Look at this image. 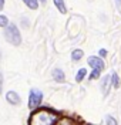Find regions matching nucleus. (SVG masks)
Segmentation results:
<instances>
[{
    "mask_svg": "<svg viewBox=\"0 0 121 125\" xmlns=\"http://www.w3.org/2000/svg\"><path fill=\"white\" fill-rule=\"evenodd\" d=\"M57 119H58V115L54 114L53 111H50V109H40V111L33 112V115L30 117L29 122L32 125H50V124H54Z\"/></svg>",
    "mask_w": 121,
    "mask_h": 125,
    "instance_id": "f257e3e1",
    "label": "nucleus"
},
{
    "mask_svg": "<svg viewBox=\"0 0 121 125\" xmlns=\"http://www.w3.org/2000/svg\"><path fill=\"white\" fill-rule=\"evenodd\" d=\"M4 39L7 40L10 44H14V46H19V44L22 43V36H20L19 29H17L14 24H7V26H6Z\"/></svg>",
    "mask_w": 121,
    "mask_h": 125,
    "instance_id": "f03ea898",
    "label": "nucleus"
},
{
    "mask_svg": "<svg viewBox=\"0 0 121 125\" xmlns=\"http://www.w3.org/2000/svg\"><path fill=\"white\" fill-rule=\"evenodd\" d=\"M41 100H43V94L40 90H32L30 91V98H29V107L30 109H36L40 105Z\"/></svg>",
    "mask_w": 121,
    "mask_h": 125,
    "instance_id": "7ed1b4c3",
    "label": "nucleus"
},
{
    "mask_svg": "<svg viewBox=\"0 0 121 125\" xmlns=\"http://www.w3.org/2000/svg\"><path fill=\"white\" fill-rule=\"evenodd\" d=\"M88 64L93 68H96V70H100V71L104 70V61H103L101 58H98V57H90Z\"/></svg>",
    "mask_w": 121,
    "mask_h": 125,
    "instance_id": "20e7f679",
    "label": "nucleus"
},
{
    "mask_svg": "<svg viewBox=\"0 0 121 125\" xmlns=\"http://www.w3.org/2000/svg\"><path fill=\"white\" fill-rule=\"evenodd\" d=\"M6 98H7V101L10 102V104H13V105H17V104L20 102V97H19V94L14 93V91H10V93H7Z\"/></svg>",
    "mask_w": 121,
    "mask_h": 125,
    "instance_id": "39448f33",
    "label": "nucleus"
},
{
    "mask_svg": "<svg viewBox=\"0 0 121 125\" xmlns=\"http://www.w3.org/2000/svg\"><path fill=\"white\" fill-rule=\"evenodd\" d=\"M53 78L56 80V81H64V73L61 70H58V68H56V70H53Z\"/></svg>",
    "mask_w": 121,
    "mask_h": 125,
    "instance_id": "423d86ee",
    "label": "nucleus"
},
{
    "mask_svg": "<svg viewBox=\"0 0 121 125\" xmlns=\"http://www.w3.org/2000/svg\"><path fill=\"white\" fill-rule=\"evenodd\" d=\"M110 81H111V84H113L115 88H118V87H120V78H118V74H117V73H113V74H111Z\"/></svg>",
    "mask_w": 121,
    "mask_h": 125,
    "instance_id": "0eeeda50",
    "label": "nucleus"
},
{
    "mask_svg": "<svg viewBox=\"0 0 121 125\" xmlns=\"http://www.w3.org/2000/svg\"><path fill=\"white\" fill-rule=\"evenodd\" d=\"M54 4L56 7L61 11V13H66V4H64V0H54Z\"/></svg>",
    "mask_w": 121,
    "mask_h": 125,
    "instance_id": "6e6552de",
    "label": "nucleus"
},
{
    "mask_svg": "<svg viewBox=\"0 0 121 125\" xmlns=\"http://www.w3.org/2000/svg\"><path fill=\"white\" fill-rule=\"evenodd\" d=\"M81 57H83V51H81V50H74V51H73L71 58L74 60V61H78Z\"/></svg>",
    "mask_w": 121,
    "mask_h": 125,
    "instance_id": "1a4fd4ad",
    "label": "nucleus"
},
{
    "mask_svg": "<svg viewBox=\"0 0 121 125\" xmlns=\"http://www.w3.org/2000/svg\"><path fill=\"white\" fill-rule=\"evenodd\" d=\"M23 1L30 9H33V10H34V9H37V6H39V1H37V0H23Z\"/></svg>",
    "mask_w": 121,
    "mask_h": 125,
    "instance_id": "9d476101",
    "label": "nucleus"
},
{
    "mask_svg": "<svg viewBox=\"0 0 121 125\" xmlns=\"http://www.w3.org/2000/svg\"><path fill=\"white\" fill-rule=\"evenodd\" d=\"M108 84H110V77H104V83H103V93H104V95H107L108 94Z\"/></svg>",
    "mask_w": 121,
    "mask_h": 125,
    "instance_id": "9b49d317",
    "label": "nucleus"
},
{
    "mask_svg": "<svg viewBox=\"0 0 121 125\" xmlns=\"http://www.w3.org/2000/svg\"><path fill=\"white\" fill-rule=\"evenodd\" d=\"M86 68H81V70H78V73H77V75H76V81H81L83 78L86 77Z\"/></svg>",
    "mask_w": 121,
    "mask_h": 125,
    "instance_id": "f8f14e48",
    "label": "nucleus"
},
{
    "mask_svg": "<svg viewBox=\"0 0 121 125\" xmlns=\"http://www.w3.org/2000/svg\"><path fill=\"white\" fill-rule=\"evenodd\" d=\"M100 74H101V71H100V70H96V68H93V71H91V75H90V78H91V80H96V78L100 77Z\"/></svg>",
    "mask_w": 121,
    "mask_h": 125,
    "instance_id": "ddd939ff",
    "label": "nucleus"
},
{
    "mask_svg": "<svg viewBox=\"0 0 121 125\" xmlns=\"http://www.w3.org/2000/svg\"><path fill=\"white\" fill-rule=\"evenodd\" d=\"M9 24V20L6 16H0V27H6Z\"/></svg>",
    "mask_w": 121,
    "mask_h": 125,
    "instance_id": "4468645a",
    "label": "nucleus"
},
{
    "mask_svg": "<svg viewBox=\"0 0 121 125\" xmlns=\"http://www.w3.org/2000/svg\"><path fill=\"white\" fill-rule=\"evenodd\" d=\"M104 122H107V124H117V121H115L114 118H111V117H105Z\"/></svg>",
    "mask_w": 121,
    "mask_h": 125,
    "instance_id": "2eb2a0df",
    "label": "nucleus"
},
{
    "mask_svg": "<svg viewBox=\"0 0 121 125\" xmlns=\"http://www.w3.org/2000/svg\"><path fill=\"white\" fill-rule=\"evenodd\" d=\"M105 54H107V51H105V50H100V55H103V57H104Z\"/></svg>",
    "mask_w": 121,
    "mask_h": 125,
    "instance_id": "dca6fc26",
    "label": "nucleus"
},
{
    "mask_svg": "<svg viewBox=\"0 0 121 125\" xmlns=\"http://www.w3.org/2000/svg\"><path fill=\"white\" fill-rule=\"evenodd\" d=\"M1 84H3V77H1V74H0V93H1Z\"/></svg>",
    "mask_w": 121,
    "mask_h": 125,
    "instance_id": "f3484780",
    "label": "nucleus"
},
{
    "mask_svg": "<svg viewBox=\"0 0 121 125\" xmlns=\"http://www.w3.org/2000/svg\"><path fill=\"white\" fill-rule=\"evenodd\" d=\"M3 6H4V0H0V10L3 9Z\"/></svg>",
    "mask_w": 121,
    "mask_h": 125,
    "instance_id": "a211bd4d",
    "label": "nucleus"
},
{
    "mask_svg": "<svg viewBox=\"0 0 121 125\" xmlns=\"http://www.w3.org/2000/svg\"><path fill=\"white\" fill-rule=\"evenodd\" d=\"M115 4H117L118 7H121V0H115Z\"/></svg>",
    "mask_w": 121,
    "mask_h": 125,
    "instance_id": "6ab92c4d",
    "label": "nucleus"
},
{
    "mask_svg": "<svg viewBox=\"0 0 121 125\" xmlns=\"http://www.w3.org/2000/svg\"><path fill=\"white\" fill-rule=\"evenodd\" d=\"M40 1H43V3H44V1H46V0H40Z\"/></svg>",
    "mask_w": 121,
    "mask_h": 125,
    "instance_id": "aec40b11",
    "label": "nucleus"
}]
</instances>
